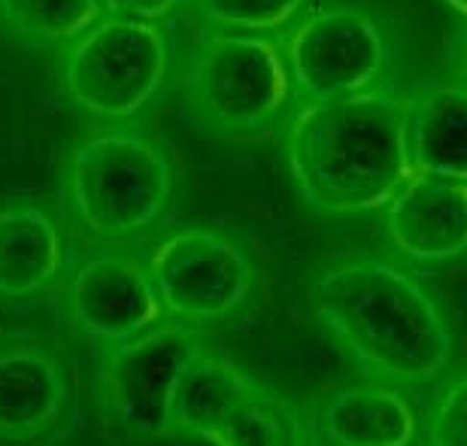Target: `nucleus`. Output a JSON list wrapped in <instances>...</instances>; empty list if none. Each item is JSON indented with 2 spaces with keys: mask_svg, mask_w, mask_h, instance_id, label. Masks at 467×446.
Instances as JSON below:
<instances>
[{
  "mask_svg": "<svg viewBox=\"0 0 467 446\" xmlns=\"http://www.w3.org/2000/svg\"><path fill=\"white\" fill-rule=\"evenodd\" d=\"M310 306L370 377L431 383L452 358V325L425 283L386 255H347L310 280Z\"/></svg>",
  "mask_w": 467,
  "mask_h": 446,
  "instance_id": "1",
  "label": "nucleus"
},
{
  "mask_svg": "<svg viewBox=\"0 0 467 446\" xmlns=\"http://www.w3.org/2000/svg\"><path fill=\"white\" fill-rule=\"evenodd\" d=\"M288 173L319 216L382 210L413 173L407 149V95H364L301 104L285 125Z\"/></svg>",
  "mask_w": 467,
  "mask_h": 446,
  "instance_id": "2",
  "label": "nucleus"
},
{
  "mask_svg": "<svg viewBox=\"0 0 467 446\" xmlns=\"http://www.w3.org/2000/svg\"><path fill=\"white\" fill-rule=\"evenodd\" d=\"M70 216L88 240L125 246L152 234L176 203V164L152 134L109 128L73 146L64 167Z\"/></svg>",
  "mask_w": 467,
  "mask_h": 446,
  "instance_id": "3",
  "label": "nucleus"
},
{
  "mask_svg": "<svg viewBox=\"0 0 467 446\" xmlns=\"http://www.w3.org/2000/svg\"><path fill=\"white\" fill-rule=\"evenodd\" d=\"M143 264L167 319L189 325L203 337L249 316L261 295L255 249L219 225L167 231Z\"/></svg>",
  "mask_w": 467,
  "mask_h": 446,
  "instance_id": "4",
  "label": "nucleus"
},
{
  "mask_svg": "<svg viewBox=\"0 0 467 446\" xmlns=\"http://www.w3.org/2000/svg\"><path fill=\"white\" fill-rule=\"evenodd\" d=\"M185 104L216 137L252 140L274 131L295 104L279 36L207 31L192 49Z\"/></svg>",
  "mask_w": 467,
  "mask_h": 446,
  "instance_id": "5",
  "label": "nucleus"
},
{
  "mask_svg": "<svg viewBox=\"0 0 467 446\" xmlns=\"http://www.w3.org/2000/svg\"><path fill=\"white\" fill-rule=\"evenodd\" d=\"M203 347L201 331L164 316L137 337L98 349L95 404L113 441L125 446L180 441L173 429L176 383Z\"/></svg>",
  "mask_w": 467,
  "mask_h": 446,
  "instance_id": "6",
  "label": "nucleus"
},
{
  "mask_svg": "<svg viewBox=\"0 0 467 446\" xmlns=\"http://www.w3.org/2000/svg\"><path fill=\"white\" fill-rule=\"evenodd\" d=\"M171 77L164 27L121 16H100L67 43L61 82L73 107L100 122H128L161 95Z\"/></svg>",
  "mask_w": 467,
  "mask_h": 446,
  "instance_id": "7",
  "label": "nucleus"
},
{
  "mask_svg": "<svg viewBox=\"0 0 467 446\" xmlns=\"http://www.w3.org/2000/svg\"><path fill=\"white\" fill-rule=\"evenodd\" d=\"M297 104H319L386 88L391 40L361 4L310 6L279 36Z\"/></svg>",
  "mask_w": 467,
  "mask_h": 446,
  "instance_id": "8",
  "label": "nucleus"
},
{
  "mask_svg": "<svg viewBox=\"0 0 467 446\" xmlns=\"http://www.w3.org/2000/svg\"><path fill=\"white\" fill-rule=\"evenodd\" d=\"M79 365L52 334H0V446H55L77 425Z\"/></svg>",
  "mask_w": 467,
  "mask_h": 446,
  "instance_id": "9",
  "label": "nucleus"
},
{
  "mask_svg": "<svg viewBox=\"0 0 467 446\" xmlns=\"http://www.w3.org/2000/svg\"><path fill=\"white\" fill-rule=\"evenodd\" d=\"M61 313L77 337L104 349L137 337L164 319L146 264L121 246H104L70 267Z\"/></svg>",
  "mask_w": 467,
  "mask_h": 446,
  "instance_id": "10",
  "label": "nucleus"
},
{
  "mask_svg": "<svg viewBox=\"0 0 467 446\" xmlns=\"http://www.w3.org/2000/svg\"><path fill=\"white\" fill-rule=\"evenodd\" d=\"M316 446H422V416L404 386L361 377L331 386L313 401Z\"/></svg>",
  "mask_w": 467,
  "mask_h": 446,
  "instance_id": "11",
  "label": "nucleus"
},
{
  "mask_svg": "<svg viewBox=\"0 0 467 446\" xmlns=\"http://www.w3.org/2000/svg\"><path fill=\"white\" fill-rule=\"evenodd\" d=\"M382 210L404 264L441 267L467 255V182L410 173Z\"/></svg>",
  "mask_w": 467,
  "mask_h": 446,
  "instance_id": "12",
  "label": "nucleus"
},
{
  "mask_svg": "<svg viewBox=\"0 0 467 446\" xmlns=\"http://www.w3.org/2000/svg\"><path fill=\"white\" fill-rule=\"evenodd\" d=\"M70 274V237L49 203L0 201V304H36L61 292Z\"/></svg>",
  "mask_w": 467,
  "mask_h": 446,
  "instance_id": "13",
  "label": "nucleus"
},
{
  "mask_svg": "<svg viewBox=\"0 0 467 446\" xmlns=\"http://www.w3.org/2000/svg\"><path fill=\"white\" fill-rule=\"evenodd\" d=\"M407 149L413 173L467 182V79H431L410 91Z\"/></svg>",
  "mask_w": 467,
  "mask_h": 446,
  "instance_id": "14",
  "label": "nucleus"
},
{
  "mask_svg": "<svg viewBox=\"0 0 467 446\" xmlns=\"http://www.w3.org/2000/svg\"><path fill=\"white\" fill-rule=\"evenodd\" d=\"M255 379L222 352L203 347L182 370L173 395V429L180 441L210 443L243 404Z\"/></svg>",
  "mask_w": 467,
  "mask_h": 446,
  "instance_id": "15",
  "label": "nucleus"
},
{
  "mask_svg": "<svg viewBox=\"0 0 467 446\" xmlns=\"http://www.w3.org/2000/svg\"><path fill=\"white\" fill-rule=\"evenodd\" d=\"M210 446H316L310 422L285 395L255 383Z\"/></svg>",
  "mask_w": 467,
  "mask_h": 446,
  "instance_id": "16",
  "label": "nucleus"
},
{
  "mask_svg": "<svg viewBox=\"0 0 467 446\" xmlns=\"http://www.w3.org/2000/svg\"><path fill=\"white\" fill-rule=\"evenodd\" d=\"M100 16V0H0V27L22 43H73Z\"/></svg>",
  "mask_w": 467,
  "mask_h": 446,
  "instance_id": "17",
  "label": "nucleus"
},
{
  "mask_svg": "<svg viewBox=\"0 0 467 446\" xmlns=\"http://www.w3.org/2000/svg\"><path fill=\"white\" fill-rule=\"evenodd\" d=\"M313 0H192L194 16L207 31L283 36Z\"/></svg>",
  "mask_w": 467,
  "mask_h": 446,
  "instance_id": "18",
  "label": "nucleus"
},
{
  "mask_svg": "<svg viewBox=\"0 0 467 446\" xmlns=\"http://www.w3.org/2000/svg\"><path fill=\"white\" fill-rule=\"evenodd\" d=\"M422 446H467V368L434 395L422 416Z\"/></svg>",
  "mask_w": 467,
  "mask_h": 446,
  "instance_id": "19",
  "label": "nucleus"
},
{
  "mask_svg": "<svg viewBox=\"0 0 467 446\" xmlns=\"http://www.w3.org/2000/svg\"><path fill=\"white\" fill-rule=\"evenodd\" d=\"M107 16L121 18H137V22H152L161 25L164 18H171L180 6V0H100Z\"/></svg>",
  "mask_w": 467,
  "mask_h": 446,
  "instance_id": "20",
  "label": "nucleus"
},
{
  "mask_svg": "<svg viewBox=\"0 0 467 446\" xmlns=\"http://www.w3.org/2000/svg\"><path fill=\"white\" fill-rule=\"evenodd\" d=\"M446 55H450V67H452L455 77L467 79V27L450 43V52Z\"/></svg>",
  "mask_w": 467,
  "mask_h": 446,
  "instance_id": "21",
  "label": "nucleus"
},
{
  "mask_svg": "<svg viewBox=\"0 0 467 446\" xmlns=\"http://www.w3.org/2000/svg\"><path fill=\"white\" fill-rule=\"evenodd\" d=\"M446 6H452L455 13H462V16H467V0H443Z\"/></svg>",
  "mask_w": 467,
  "mask_h": 446,
  "instance_id": "22",
  "label": "nucleus"
}]
</instances>
